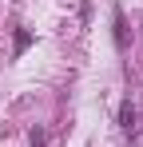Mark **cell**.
<instances>
[{"label": "cell", "mask_w": 143, "mask_h": 147, "mask_svg": "<svg viewBox=\"0 0 143 147\" xmlns=\"http://www.w3.org/2000/svg\"><path fill=\"white\" fill-rule=\"evenodd\" d=\"M111 24H115V48L123 52L127 48V28H123V12H119V8L111 12Z\"/></svg>", "instance_id": "obj_1"}, {"label": "cell", "mask_w": 143, "mask_h": 147, "mask_svg": "<svg viewBox=\"0 0 143 147\" xmlns=\"http://www.w3.org/2000/svg\"><path fill=\"white\" fill-rule=\"evenodd\" d=\"M119 127H123V131H131V127H135V107H131V103H123V107H119Z\"/></svg>", "instance_id": "obj_2"}, {"label": "cell", "mask_w": 143, "mask_h": 147, "mask_svg": "<svg viewBox=\"0 0 143 147\" xmlns=\"http://www.w3.org/2000/svg\"><path fill=\"white\" fill-rule=\"evenodd\" d=\"M28 48H32V32H28V28H16V56L28 52Z\"/></svg>", "instance_id": "obj_3"}, {"label": "cell", "mask_w": 143, "mask_h": 147, "mask_svg": "<svg viewBox=\"0 0 143 147\" xmlns=\"http://www.w3.org/2000/svg\"><path fill=\"white\" fill-rule=\"evenodd\" d=\"M32 147H48V135H44V131H40V127L32 131Z\"/></svg>", "instance_id": "obj_4"}]
</instances>
